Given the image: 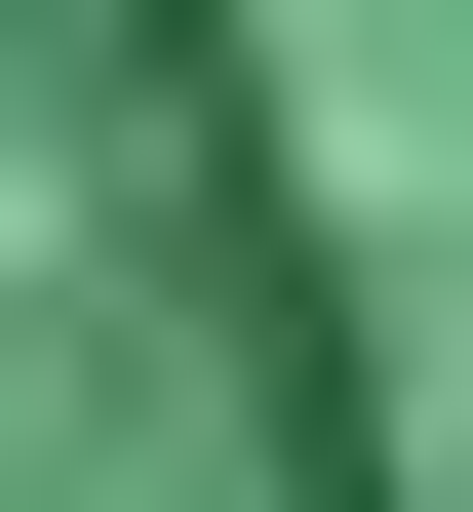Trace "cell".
<instances>
[{"instance_id": "cell-1", "label": "cell", "mask_w": 473, "mask_h": 512, "mask_svg": "<svg viewBox=\"0 0 473 512\" xmlns=\"http://www.w3.org/2000/svg\"><path fill=\"white\" fill-rule=\"evenodd\" d=\"M0 512H395L237 0H0Z\"/></svg>"}]
</instances>
